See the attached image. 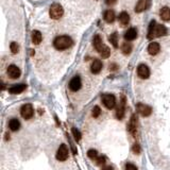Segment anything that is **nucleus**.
I'll list each match as a JSON object with an SVG mask.
<instances>
[{
    "label": "nucleus",
    "instance_id": "f257e3e1",
    "mask_svg": "<svg viewBox=\"0 0 170 170\" xmlns=\"http://www.w3.org/2000/svg\"><path fill=\"white\" fill-rule=\"evenodd\" d=\"M53 46L58 50H65V49H68L72 46V40L67 35L58 36L53 42Z\"/></svg>",
    "mask_w": 170,
    "mask_h": 170
},
{
    "label": "nucleus",
    "instance_id": "f03ea898",
    "mask_svg": "<svg viewBox=\"0 0 170 170\" xmlns=\"http://www.w3.org/2000/svg\"><path fill=\"white\" fill-rule=\"evenodd\" d=\"M49 14H50V17L52 19H60L63 16L64 10L62 8V5L58 4V3H54V4L51 5Z\"/></svg>",
    "mask_w": 170,
    "mask_h": 170
},
{
    "label": "nucleus",
    "instance_id": "7ed1b4c3",
    "mask_svg": "<svg viewBox=\"0 0 170 170\" xmlns=\"http://www.w3.org/2000/svg\"><path fill=\"white\" fill-rule=\"evenodd\" d=\"M68 154H69V150L68 148H67V146L65 143H62L61 146L58 147V151H56L55 157L60 162H64V161H66V159L68 158Z\"/></svg>",
    "mask_w": 170,
    "mask_h": 170
},
{
    "label": "nucleus",
    "instance_id": "20e7f679",
    "mask_svg": "<svg viewBox=\"0 0 170 170\" xmlns=\"http://www.w3.org/2000/svg\"><path fill=\"white\" fill-rule=\"evenodd\" d=\"M102 102L105 105L106 109H114L115 105H116V98H115L114 95H111V94H105V95L102 96Z\"/></svg>",
    "mask_w": 170,
    "mask_h": 170
},
{
    "label": "nucleus",
    "instance_id": "39448f33",
    "mask_svg": "<svg viewBox=\"0 0 170 170\" xmlns=\"http://www.w3.org/2000/svg\"><path fill=\"white\" fill-rule=\"evenodd\" d=\"M33 114H34V111H33V106H32V104L27 103L21 106L20 115L22 116V118H24V119H31Z\"/></svg>",
    "mask_w": 170,
    "mask_h": 170
},
{
    "label": "nucleus",
    "instance_id": "423d86ee",
    "mask_svg": "<svg viewBox=\"0 0 170 170\" xmlns=\"http://www.w3.org/2000/svg\"><path fill=\"white\" fill-rule=\"evenodd\" d=\"M128 131L133 137H136V134H137V117H136L135 114H133L131 116V119L129 121V125H128Z\"/></svg>",
    "mask_w": 170,
    "mask_h": 170
},
{
    "label": "nucleus",
    "instance_id": "0eeeda50",
    "mask_svg": "<svg viewBox=\"0 0 170 170\" xmlns=\"http://www.w3.org/2000/svg\"><path fill=\"white\" fill-rule=\"evenodd\" d=\"M166 31H167V30H166V28H165L164 26H162V24H156L155 28H154L153 32L151 33V35H149L148 38L149 40H152V38L155 36H157V37L163 36V35L166 34Z\"/></svg>",
    "mask_w": 170,
    "mask_h": 170
},
{
    "label": "nucleus",
    "instance_id": "6e6552de",
    "mask_svg": "<svg viewBox=\"0 0 170 170\" xmlns=\"http://www.w3.org/2000/svg\"><path fill=\"white\" fill-rule=\"evenodd\" d=\"M137 112L141 115V116L148 117V116H150V115H151L152 109L149 105H146V104L138 103L137 104Z\"/></svg>",
    "mask_w": 170,
    "mask_h": 170
},
{
    "label": "nucleus",
    "instance_id": "1a4fd4ad",
    "mask_svg": "<svg viewBox=\"0 0 170 170\" xmlns=\"http://www.w3.org/2000/svg\"><path fill=\"white\" fill-rule=\"evenodd\" d=\"M81 86H82V83H81V79H80L79 76L73 77L70 80V82H69V88H70V90H72V91L79 90L80 88H81Z\"/></svg>",
    "mask_w": 170,
    "mask_h": 170
},
{
    "label": "nucleus",
    "instance_id": "9d476101",
    "mask_svg": "<svg viewBox=\"0 0 170 170\" xmlns=\"http://www.w3.org/2000/svg\"><path fill=\"white\" fill-rule=\"evenodd\" d=\"M137 74L139 76V78L141 79H147L150 76V69L147 65L145 64H140L137 68Z\"/></svg>",
    "mask_w": 170,
    "mask_h": 170
},
{
    "label": "nucleus",
    "instance_id": "9b49d317",
    "mask_svg": "<svg viewBox=\"0 0 170 170\" xmlns=\"http://www.w3.org/2000/svg\"><path fill=\"white\" fill-rule=\"evenodd\" d=\"M8 74L11 79H18L20 77V69L15 65H11L8 68Z\"/></svg>",
    "mask_w": 170,
    "mask_h": 170
},
{
    "label": "nucleus",
    "instance_id": "f8f14e48",
    "mask_svg": "<svg viewBox=\"0 0 170 170\" xmlns=\"http://www.w3.org/2000/svg\"><path fill=\"white\" fill-rule=\"evenodd\" d=\"M125 97H123L121 100V103L119 104V106H118V109H117V111H116L117 119L121 120L122 118H123V116H125Z\"/></svg>",
    "mask_w": 170,
    "mask_h": 170
},
{
    "label": "nucleus",
    "instance_id": "ddd939ff",
    "mask_svg": "<svg viewBox=\"0 0 170 170\" xmlns=\"http://www.w3.org/2000/svg\"><path fill=\"white\" fill-rule=\"evenodd\" d=\"M159 50H161V47H159L158 42H150V45L148 46V52L150 53L151 55L157 54V53L159 52Z\"/></svg>",
    "mask_w": 170,
    "mask_h": 170
},
{
    "label": "nucleus",
    "instance_id": "4468645a",
    "mask_svg": "<svg viewBox=\"0 0 170 170\" xmlns=\"http://www.w3.org/2000/svg\"><path fill=\"white\" fill-rule=\"evenodd\" d=\"M102 69V63H101L100 60H95L90 66V71L93 73H99Z\"/></svg>",
    "mask_w": 170,
    "mask_h": 170
},
{
    "label": "nucleus",
    "instance_id": "2eb2a0df",
    "mask_svg": "<svg viewBox=\"0 0 170 170\" xmlns=\"http://www.w3.org/2000/svg\"><path fill=\"white\" fill-rule=\"evenodd\" d=\"M149 0H139L137 3H136L135 6V12L136 13H141L147 9V5H148Z\"/></svg>",
    "mask_w": 170,
    "mask_h": 170
},
{
    "label": "nucleus",
    "instance_id": "dca6fc26",
    "mask_svg": "<svg viewBox=\"0 0 170 170\" xmlns=\"http://www.w3.org/2000/svg\"><path fill=\"white\" fill-rule=\"evenodd\" d=\"M137 37V30L134 28H131L125 33V40H133Z\"/></svg>",
    "mask_w": 170,
    "mask_h": 170
},
{
    "label": "nucleus",
    "instance_id": "f3484780",
    "mask_svg": "<svg viewBox=\"0 0 170 170\" xmlns=\"http://www.w3.org/2000/svg\"><path fill=\"white\" fill-rule=\"evenodd\" d=\"M159 16H161V18L165 21L170 20V9L167 8V6L162 8L161 11H159Z\"/></svg>",
    "mask_w": 170,
    "mask_h": 170
},
{
    "label": "nucleus",
    "instance_id": "a211bd4d",
    "mask_svg": "<svg viewBox=\"0 0 170 170\" xmlns=\"http://www.w3.org/2000/svg\"><path fill=\"white\" fill-rule=\"evenodd\" d=\"M26 88H27V86L24 84H18V85L13 86V87H11L10 89H9V91H10L11 94H13V95H16V94L22 93L24 90H26Z\"/></svg>",
    "mask_w": 170,
    "mask_h": 170
},
{
    "label": "nucleus",
    "instance_id": "6ab92c4d",
    "mask_svg": "<svg viewBox=\"0 0 170 170\" xmlns=\"http://www.w3.org/2000/svg\"><path fill=\"white\" fill-rule=\"evenodd\" d=\"M9 127H10L11 131H18L19 128H20V122H19L18 119H16V118H13V119H11L10 122H9Z\"/></svg>",
    "mask_w": 170,
    "mask_h": 170
},
{
    "label": "nucleus",
    "instance_id": "aec40b11",
    "mask_svg": "<svg viewBox=\"0 0 170 170\" xmlns=\"http://www.w3.org/2000/svg\"><path fill=\"white\" fill-rule=\"evenodd\" d=\"M32 42H33L34 45L40 44V42H42V34H40V31L34 30V31L32 32Z\"/></svg>",
    "mask_w": 170,
    "mask_h": 170
},
{
    "label": "nucleus",
    "instance_id": "412c9836",
    "mask_svg": "<svg viewBox=\"0 0 170 170\" xmlns=\"http://www.w3.org/2000/svg\"><path fill=\"white\" fill-rule=\"evenodd\" d=\"M93 44H94V47L96 48V50L98 51H100V49H101V47L103 46V44H102V40H101V37H100V35H95V37H94V40H93Z\"/></svg>",
    "mask_w": 170,
    "mask_h": 170
},
{
    "label": "nucleus",
    "instance_id": "4be33fe9",
    "mask_svg": "<svg viewBox=\"0 0 170 170\" xmlns=\"http://www.w3.org/2000/svg\"><path fill=\"white\" fill-rule=\"evenodd\" d=\"M115 12L113 10H107L104 13V19H105V21H107V22H113V21L115 20Z\"/></svg>",
    "mask_w": 170,
    "mask_h": 170
},
{
    "label": "nucleus",
    "instance_id": "5701e85b",
    "mask_svg": "<svg viewBox=\"0 0 170 170\" xmlns=\"http://www.w3.org/2000/svg\"><path fill=\"white\" fill-rule=\"evenodd\" d=\"M119 21L120 24H122V26H125V24H129V21H130V16H129V14L127 13V12H122V13H120L119 15Z\"/></svg>",
    "mask_w": 170,
    "mask_h": 170
},
{
    "label": "nucleus",
    "instance_id": "b1692460",
    "mask_svg": "<svg viewBox=\"0 0 170 170\" xmlns=\"http://www.w3.org/2000/svg\"><path fill=\"white\" fill-rule=\"evenodd\" d=\"M109 42H111L112 45L114 46L115 48L118 47V33H117V32H114L113 34L109 35Z\"/></svg>",
    "mask_w": 170,
    "mask_h": 170
},
{
    "label": "nucleus",
    "instance_id": "393cba45",
    "mask_svg": "<svg viewBox=\"0 0 170 170\" xmlns=\"http://www.w3.org/2000/svg\"><path fill=\"white\" fill-rule=\"evenodd\" d=\"M99 53H100V55L102 56L103 58H107L109 56V53H111V51H109V48L107 47V46L103 45L102 47H101Z\"/></svg>",
    "mask_w": 170,
    "mask_h": 170
},
{
    "label": "nucleus",
    "instance_id": "a878e982",
    "mask_svg": "<svg viewBox=\"0 0 170 170\" xmlns=\"http://www.w3.org/2000/svg\"><path fill=\"white\" fill-rule=\"evenodd\" d=\"M121 51L123 54H129V53H131V51H132V46H131L130 44H128V42H123L121 46Z\"/></svg>",
    "mask_w": 170,
    "mask_h": 170
},
{
    "label": "nucleus",
    "instance_id": "bb28decb",
    "mask_svg": "<svg viewBox=\"0 0 170 170\" xmlns=\"http://www.w3.org/2000/svg\"><path fill=\"white\" fill-rule=\"evenodd\" d=\"M87 156L91 159H97L98 158V152L94 150V149H90L87 151Z\"/></svg>",
    "mask_w": 170,
    "mask_h": 170
},
{
    "label": "nucleus",
    "instance_id": "cd10ccee",
    "mask_svg": "<svg viewBox=\"0 0 170 170\" xmlns=\"http://www.w3.org/2000/svg\"><path fill=\"white\" fill-rule=\"evenodd\" d=\"M72 134H73V137L74 139L77 141H79L80 139H81V137H82V135H81V133H80V131L78 130V129H76V128H72Z\"/></svg>",
    "mask_w": 170,
    "mask_h": 170
},
{
    "label": "nucleus",
    "instance_id": "c85d7f7f",
    "mask_svg": "<svg viewBox=\"0 0 170 170\" xmlns=\"http://www.w3.org/2000/svg\"><path fill=\"white\" fill-rule=\"evenodd\" d=\"M101 114V109L100 107H99L98 105H96L95 107L93 109V112H91V115H93L94 118H97V117H99Z\"/></svg>",
    "mask_w": 170,
    "mask_h": 170
},
{
    "label": "nucleus",
    "instance_id": "c756f323",
    "mask_svg": "<svg viewBox=\"0 0 170 170\" xmlns=\"http://www.w3.org/2000/svg\"><path fill=\"white\" fill-rule=\"evenodd\" d=\"M10 48H11V51H12L13 53H17L19 50V46L17 42H12L10 46Z\"/></svg>",
    "mask_w": 170,
    "mask_h": 170
},
{
    "label": "nucleus",
    "instance_id": "7c9ffc66",
    "mask_svg": "<svg viewBox=\"0 0 170 170\" xmlns=\"http://www.w3.org/2000/svg\"><path fill=\"white\" fill-rule=\"evenodd\" d=\"M132 150H133V152H134L135 154H140V152H141L140 146H139L138 143H134V146H133Z\"/></svg>",
    "mask_w": 170,
    "mask_h": 170
},
{
    "label": "nucleus",
    "instance_id": "2f4dec72",
    "mask_svg": "<svg viewBox=\"0 0 170 170\" xmlns=\"http://www.w3.org/2000/svg\"><path fill=\"white\" fill-rule=\"evenodd\" d=\"M125 170H137L135 165L133 164H127L125 165Z\"/></svg>",
    "mask_w": 170,
    "mask_h": 170
},
{
    "label": "nucleus",
    "instance_id": "473e14b6",
    "mask_svg": "<svg viewBox=\"0 0 170 170\" xmlns=\"http://www.w3.org/2000/svg\"><path fill=\"white\" fill-rule=\"evenodd\" d=\"M97 162H98V165H104V164H105V157H104V156H98Z\"/></svg>",
    "mask_w": 170,
    "mask_h": 170
},
{
    "label": "nucleus",
    "instance_id": "72a5a7b5",
    "mask_svg": "<svg viewBox=\"0 0 170 170\" xmlns=\"http://www.w3.org/2000/svg\"><path fill=\"white\" fill-rule=\"evenodd\" d=\"M105 3L107 5H113L116 3V0H105Z\"/></svg>",
    "mask_w": 170,
    "mask_h": 170
},
{
    "label": "nucleus",
    "instance_id": "f704fd0d",
    "mask_svg": "<svg viewBox=\"0 0 170 170\" xmlns=\"http://www.w3.org/2000/svg\"><path fill=\"white\" fill-rule=\"evenodd\" d=\"M103 170H114V169H113L112 166H105V167L103 168Z\"/></svg>",
    "mask_w": 170,
    "mask_h": 170
}]
</instances>
